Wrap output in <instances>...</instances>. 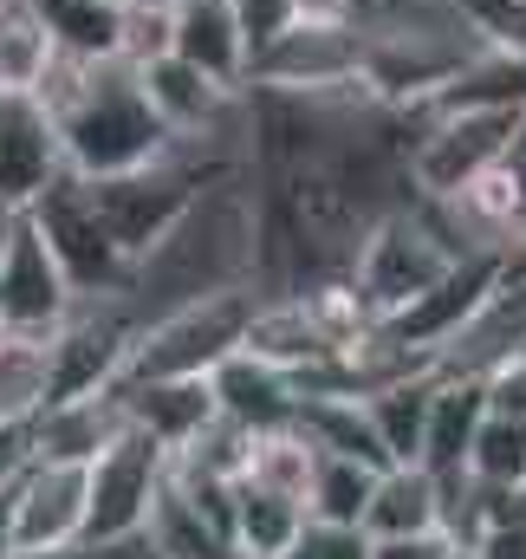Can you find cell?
Here are the masks:
<instances>
[{
    "label": "cell",
    "mask_w": 526,
    "mask_h": 559,
    "mask_svg": "<svg viewBox=\"0 0 526 559\" xmlns=\"http://www.w3.org/2000/svg\"><path fill=\"white\" fill-rule=\"evenodd\" d=\"M235 286H254V189H248V169L215 176V182L195 189V202L176 215V228L143 261H131L118 306L131 312V325H143L156 312H176L189 299L235 293Z\"/></svg>",
    "instance_id": "obj_1"
},
{
    "label": "cell",
    "mask_w": 526,
    "mask_h": 559,
    "mask_svg": "<svg viewBox=\"0 0 526 559\" xmlns=\"http://www.w3.org/2000/svg\"><path fill=\"white\" fill-rule=\"evenodd\" d=\"M33 98L46 105L72 176H118V169H136L169 150V131H163L156 105L143 98L136 66H124V59L52 52Z\"/></svg>",
    "instance_id": "obj_2"
},
{
    "label": "cell",
    "mask_w": 526,
    "mask_h": 559,
    "mask_svg": "<svg viewBox=\"0 0 526 559\" xmlns=\"http://www.w3.org/2000/svg\"><path fill=\"white\" fill-rule=\"evenodd\" d=\"M254 299H261L254 286H235V293H208V299H189L176 312L143 319L131 332L118 378H208L228 352H241Z\"/></svg>",
    "instance_id": "obj_3"
},
{
    "label": "cell",
    "mask_w": 526,
    "mask_h": 559,
    "mask_svg": "<svg viewBox=\"0 0 526 559\" xmlns=\"http://www.w3.org/2000/svg\"><path fill=\"white\" fill-rule=\"evenodd\" d=\"M79 182H85V195H92L105 235L118 241V254H124V261H143V254L176 228V215L195 202V189L215 182V176H202V169H189L182 156L163 150V156H150V163H136V169L79 176Z\"/></svg>",
    "instance_id": "obj_4"
},
{
    "label": "cell",
    "mask_w": 526,
    "mask_h": 559,
    "mask_svg": "<svg viewBox=\"0 0 526 559\" xmlns=\"http://www.w3.org/2000/svg\"><path fill=\"white\" fill-rule=\"evenodd\" d=\"M169 475V449L156 436H143L136 423H124L92 462H85V540L79 547H105V540H131L143 534L156 495Z\"/></svg>",
    "instance_id": "obj_5"
},
{
    "label": "cell",
    "mask_w": 526,
    "mask_h": 559,
    "mask_svg": "<svg viewBox=\"0 0 526 559\" xmlns=\"http://www.w3.org/2000/svg\"><path fill=\"white\" fill-rule=\"evenodd\" d=\"M364 79V33L351 20H292L286 33H273L261 52L248 59V92H338Z\"/></svg>",
    "instance_id": "obj_6"
},
{
    "label": "cell",
    "mask_w": 526,
    "mask_h": 559,
    "mask_svg": "<svg viewBox=\"0 0 526 559\" xmlns=\"http://www.w3.org/2000/svg\"><path fill=\"white\" fill-rule=\"evenodd\" d=\"M33 228H39V241L52 248V261H59V274L72 286V299H98V293H124V280H131V261L118 254V241L105 235V222H98V209H92V195H85V182L65 169L33 209Z\"/></svg>",
    "instance_id": "obj_7"
},
{
    "label": "cell",
    "mask_w": 526,
    "mask_h": 559,
    "mask_svg": "<svg viewBox=\"0 0 526 559\" xmlns=\"http://www.w3.org/2000/svg\"><path fill=\"white\" fill-rule=\"evenodd\" d=\"M494 261L501 254H462V261H449V274L435 280V286H422L403 312L391 319H378L384 332H391L396 345H409V352H422L429 365H435V352L475 319V306L494 293Z\"/></svg>",
    "instance_id": "obj_8"
},
{
    "label": "cell",
    "mask_w": 526,
    "mask_h": 559,
    "mask_svg": "<svg viewBox=\"0 0 526 559\" xmlns=\"http://www.w3.org/2000/svg\"><path fill=\"white\" fill-rule=\"evenodd\" d=\"M85 540V462L33 455L13 481V554L20 547H79Z\"/></svg>",
    "instance_id": "obj_9"
},
{
    "label": "cell",
    "mask_w": 526,
    "mask_h": 559,
    "mask_svg": "<svg viewBox=\"0 0 526 559\" xmlns=\"http://www.w3.org/2000/svg\"><path fill=\"white\" fill-rule=\"evenodd\" d=\"M65 176V150L33 92H0V202L33 209Z\"/></svg>",
    "instance_id": "obj_10"
},
{
    "label": "cell",
    "mask_w": 526,
    "mask_h": 559,
    "mask_svg": "<svg viewBox=\"0 0 526 559\" xmlns=\"http://www.w3.org/2000/svg\"><path fill=\"white\" fill-rule=\"evenodd\" d=\"M65 306H72V286L59 274L52 248L39 241L33 215L20 209V222H13V235H7V248H0V325H33V332H46V325L65 319Z\"/></svg>",
    "instance_id": "obj_11"
},
{
    "label": "cell",
    "mask_w": 526,
    "mask_h": 559,
    "mask_svg": "<svg viewBox=\"0 0 526 559\" xmlns=\"http://www.w3.org/2000/svg\"><path fill=\"white\" fill-rule=\"evenodd\" d=\"M208 397H215V417L241 423V429H286V423L299 417V404H306V391H299V378L292 371H279V365H266L254 358L248 345L241 352H228L215 371H208Z\"/></svg>",
    "instance_id": "obj_12"
},
{
    "label": "cell",
    "mask_w": 526,
    "mask_h": 559,
    "mask_svg": "<svg viewBox=\"0 0 526 559\" xmlns=\"http://www.w3.org/2000/svg\"><path fill=\"white\" fill-rule=\"evenodd\" d=\"M111 391L124 404V423H136L143 436H156L163 449H182L202 423L215 417L208 378H118Z\"/></svg>",
    "instance_id": "obj_13"
},
{
    "label": "cell",
    "mask_w": 526,
    "mask_h": 559,
    "mask_svg": "<svg viewBox=\"0 0 526 559\" xmlns=\"http://www.w3.org/2000/svg\"><path fill=\"white\" fill-rule=\"evenodd\" d=\"M169 52L189 59L195 72L222 79V85H241V79H248V39H241L235 0H176Z\"/></svg>",
    "instance_id": "obj_14"
},
{
    "label": "cell",
    "mask_w": 526,
    "mask_h": 559,
    "mask_svg": "<svg viewBox=\"0 0 526 559\" xmlns=\"http://www.w3.org/2000/svg\"><path fill=\"white\" fill-rule=\"evenodd\" d=\"M481 417H488V391H481V378L435 371L416 468H429V475H455V468H468V442H475V423Z\"/></svg>",
    "instance_id": "obj_15"
},
{
    "label": "cell",
    "mask_w": 526,
    "mask_h": 559,
    "mask_svg": "<svg viewBox=\"0 0 526 559\" xmlns=\"http://www.w3.org/2000/svg\"><path fill=\"white\" fill-rule=\"evenodd\" d=\"M124 429L118 391H92V397H59L33 417V455L46 462H92L111 436Z\"/></svg>",
    "instance_id": "obj_16"
},
{
    "label": "cell",
    "mask_w": 526,
    "mask_h": 559,
    "mask_svg": "<svg viewBox=\"0 0 526 559\" xmlns=\"http://www.w3.org/2000/svg\"><path fill=\"white\" fill-rule=\"evenodd\" d=\"M52 397V325H0V423H33Z\"/></svg>",
    "instance_id": "obj_17"
},
{
    "label": "cell",
    "mask_w": 526,
    "mask_h": 559,
    "mask_svg": "<svg viewBox=\"0 0 526 559\" xmlns=\"http://www.w3.org/2000/svg\"><path fill=\"white\" fill-rule=\"evenodd\" d=\"M371 540H403V534H435V475L416 468V462H391L378 468L371 481V501H364V521H358Z\"/></svg>",
    "instance_id": "obj_18"
},
{
    "label": "cell",
    "mask_w": 526,
    "mask_h": 559,
    "mask_svg": "<svg viewBox=\"0 0 526 559\" xmlns=\"http://www.w3.org/2000/svg\"><path fill=\"white\" fill-rule=\"evenodd\" d=\"M299 436L319 449V455H345V462H364V468H391L378 429L364 417V397H338V391H319L299 404Z\"/></svg>",
    "instance_id": "obj_19"
},
{
    "label": "cell",
    "mask_w": 526,
    "mask_h": 559,
    "mask_svg": "<svg viewBox=\"0 0 526 559\" xmlns=\"http://www.w3.org/2000/svg\"><path fill=\"white\" fill-rule=\"evenodd\" d=\"M429 391H435V365L429 371H409V378H391L364 397V417L378 429L384 455L391 462H416L422 455V423H429Z\"/></svg>",
    "instance_id": "obj_20"
},
{
    "label": "cell",
    "mask_w": 526,
    "mask_h": 559,
    "mask_svg": "<svg viewBox=\"0 0 526 559\" xmlns=\"http://www.w3.org/2000/svg\"><path fill=\"white\" fill-rule=\"evenodd\" d=\"M299 527H306V508H299L292 495L235 481V554L241 559H279L292 547Z\"/></svg>",
    "instance_id": "obj_21"
},
{
    "label": "cell",
    "mask_w": 526,
    "mask_h": 559,
    "mask_svg": "<svg viewBox=\"0 0 526 559\" xmlns=\"http://www.w3.org/2000/svg\"><path fill=\"white\" fill-rule=\"evenodd\" d=\"M52 52L59 46H52L39 7L33 0H0V92H33Z\"/></svg>",
    "instance_id": "obj_22"
},
{
    "label": "cell",
    "mask_w": 526,
    "mask_h": 559,
    "mask_svg": "<svg viewBox=\"0 0 526 559\" xmlns=\"http://www.w3.org/2000/svg\"><path fill=\"white\" fill-rule=\"evenodd\" d=\"M52 46L72 59H111L118 52V7L111 0H33Z\"/></svg>",
    "instance_id": "obj_23"
},
{
    "label": "cell",
    "mask_w": 526,
    "mask_h": 559,
    "mask_svg": "<svg viewBox=\"0 0 526 559\" xmlns=\"http://www.w3.org/2000/svg\"><path fill=\"white\" fill-rule=\"evenodd\" d=\"M312 462H319V449L299 436V423H286V429H261V436H254V449H248V475H241V481L273 488V495H292V501L306 508Z\"/></svg>",
    "instance_id": "obj_24"
},
{
    "label": "cell",
    "mask_w": 526,
    "mask_h": 559,
    "mask_svg": "<svg viewBox=\"0 0 526 559\" xmlns=\"http://www.w3.org/2000/svg\"><path fill=\"white\" fill-rule=\"evenodd\" d=\"M371 481H378V468L345 462V455H319L312 462V481H306V514L312 521L358 527L364 521V501H371Z\"/></svg>",
    "instance_id": "obj_25"
},
{
    "label": "cell",
    "mask_w": 526,
    "mask_h": 559,
    "mask_svg": "<svg viewBox=\"0 0 526 559\" xmlns=\"http://www.w3.org/2000/svg\"><path fill=\"white\" fill-rule=\"evenodd\" d=\"M468 475L481 481H526V417L488 411L468 442Z\"/></svg>",
    "instance_id": "obj_26"
},
{
    "label": "cell",
    "mask_w": 526,
    "mask_h": 559,
    "mask_svg": "<svg viewBox=\"0 0 526 559\" xmlns=\"http://www.w3.org/2000/svg\"><path fill=\"white\" fill-rule=\"evenodd\" d=\"M176 33V0H118V52L124 66H150L169 52Z\"/></svg>",
    "instance_id": "obj_27"
},
{
    "label": "cell",
    "mask_w": 526,
    "mask_h": 559,
    "mask_svg": "<svg viewBox=\"0 0 526 559\" xmlns=\"http://www.w3.org/2000/svg\"><path fill=\"white\" fill-rule=\"evenodd\" d=\"M279 559H371V534L364 527H338V521H312L292 534V547Z\"/></svg>",
    "instance_id": "obj_28"
},
{
    "label": "cell",
    "mask_w": 526,
    "mask_h": 559,
    "mask_svg": "<svg viewBox=\"0 0 526 559\" xmlns=\"http://www.w3.org/2000/svg\"><path fill=\"white\" fill-rule=\"evenodd\" d=\"M481 391H488V411L526 417V345H521V352H507V358L481 378Z\"/></svg>",
    "instance_id": "obj_29"
},
{
    "label": "cell",
    "mask_w": 526,
    "mask_h": 559,
    "mask_svg": "<svg viewBox=\"0 0 526 559\" xmlns=\"http://www.w3.org/2000/svg\"><path fill=\"white\" fill-rule=\"evenodd\" d=\"M33 462V423H0V488L20 481Z\"/></svg>",
    "instance_id": "obj_30"
},
{
    "label": "cell",
    "mask_w": 526,
    "mask_h": 559,
    "mask_svg": "<svg viewBox=\"0 0 526 559\" xmlns=\"http://www.w3.org/2000/svg\"><path fill=\"white\" fill-rule=\"evenodd\" d=\"M371 559H455L442 534H403V540H371Z\"/></svg>",
    "instance_id": "obj_31"
},
{
    "label": "cell",
    "mask_w": 526,
    "mask_h": 559,
    "mask_svg": "<svg viewBox=\"0 0 526 559\" xmlns=\"http://www.w3.org/2000/svg\"><path fill=\"white\" fill-rule=\"evenodd\" d=\"M475 554H481V559H526V521H507V527L481 534V540H475Z\"/></svg>",
    "instance_id": "obj_32"
},
{
    "label": "cell",
    "mask_w": 526,
    "mask_h": 559,
    "mask_svg": "<svg viewBox=\"0 0 526 559\" xmlns=\"http://www.w3.org/2000/svg\"><path fill=\"white\" fill-rule=\"evenodd\" d=\"M0 559H13V481L0 488Z\"/></svg>",
    "instance_id": "obj_33"
},
{
    "label": "cell",
    "mask_w": 526,
    "mask_h": 559,
    "mask_svg": "<svg viewBox=\"0 0 526 559\" xmlns=\"http://www.w3.org/2000/svg\"><path fill=\"white\" fill-rule=\"evenodd\" d=\"M507 163H514V176H521V189H526V111H521V124H514V143H507Z\"/></svg>",
    "instance_id": "obj_34"
},
{
    "label": "cell",
    "mask_w": 526,
    "mask_h": 559,
    "mask_svg": "<svg viewBox=\"0 0 526 559\" xmlns=\"http://www.w3.org/2000/svg\"><path fill=\"white\" fill-rule=\"evenodd\" d=\"M13 559H85V547H20Z\"/></svg>",
    "instance_id": "obj_35"
},
{
    "label": "cell",
    "mask_w": 526,
    "mask_h": 559,
    "mask_svg": "<svg viewBox=\"0 0 526 559\" xmlns=\"http://www.w3.org/2000/svg\"><path fill=\"white\" fill-rule=\"evenodd\" d=\"M13 222H20V209H13V202H0V248H7V235H13Z\"/></svg>",
    "instance_id": "obj_36"
},
{
    "label": "cell",
    "mask_w": 526,
    "mask_h": 559,
    "mask_svg": "<svg viewBox=\"0 0 526 559\" xmlns=\"http://www.w3.org/2000/svg\"><path fill=\"white\" fill-rule=\"evenodd\" d=\"M455 559H481V554H475V547H455Z\"/></svg>",
    "instance_id": "obj_37"
},
{
    "label": "cell",
    "mask_w": 526,
    "mask_h": 559,
    "mask_svg": "<svg viewBox=\"0 0 526 559\" xmlns=\"http://www.w3.org/2000/svg\"><path fill=\"white\" fill-rule=\"evenodd\" d=\"M442 7H462V0H442Z\"/></svg>",
    "instance_id": "obj_38"
},
{
    "label": "cell",
    "mask_w": 526,
    "mask_h": 559,
    "mask_svg": "<svg viewBox=\"0 0 526 559\" xmlns=\"http://www.w3.org/2000/svg\"><path fill=\"white\" fill-rule=\"evenodd\" d=\"M111 7H118V0H111Z\"/></svg>",
    "instance_id": "obj_39"
}]
</instances>
